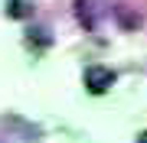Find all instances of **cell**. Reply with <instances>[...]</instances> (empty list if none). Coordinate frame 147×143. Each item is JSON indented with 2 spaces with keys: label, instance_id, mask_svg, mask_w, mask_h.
Listing matches in <instances>:
<instances>
[]
</instances>
